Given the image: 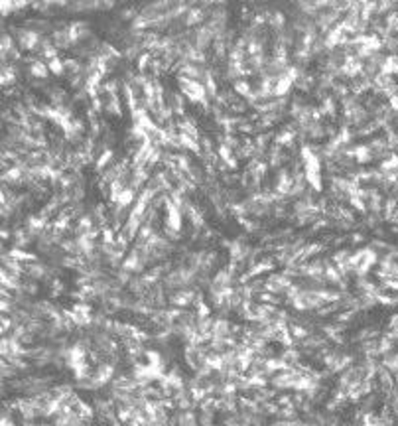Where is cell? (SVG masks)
I'll use <instances>...</instances> for the list:
<instances>
[{"instance_id":"obj_1","label":"cell","mask_w":398,"mask_h":426,"mask_svg":"<svg viewBox=\"0 0 398 426\" xmlns=\"http://www.w3.org/2000/svg\"><path fill=\"white\" fill-rule=\"evenodd\" d=\"M193 300V292L192 290H179V292H176L172 298H170V302H172V306H177V308H185V306H190Z\"/></svg>"},{"instance_id":"obj_2","label":"cell","mask_w":398,"mask_h":426,"mask_svg":"<svg viewBox=\"0 0 398 426\" xmlns=\"http://www.w3.org/2000/svg\"><path fill=\"white\" fill-rule=\"evenodd\" d=\"M47 63H49V65H47V67H49V71H54V73H56V75L63 73V69H65V65H63V61H61V59H59V58H54V59H51V61H47Z\"/></svg>"}]
</instances>
